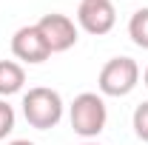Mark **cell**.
Wrapping results in <instances>:
<instances>
[{
    "label": "cell",
    "mask_w": 148,
    "mask_h": 145,
    "mask_svg": "<svg viewBox=\"0 0 148 145\" xmlns=\"http://www.w3.org/2000/svg\"><path fill=\"white\" fill-rule=\"evenodd\" d=\"M23 117L32 128L49 131L63 120V97L46 85L29 88V94H23Z\"/></svg>",
    "instance_id": "cell-1"
},
{
    "label": "cell",
    "mask_w": 148,
    "mask_h": 145,
    "mask_svg": "<svg viewBox=\"0 0 148 145\" xmlns=\"http://www.w3.org/2000/svg\"><path fill=\"white\" fill-rule=\"evenodd\" d=\"M69 120H71L74 134H80L83 140H94L106 122H108V108H106V100L94 91H83L77 94L69 108Z\"/></svg>",
    "instance_id": "cell-2"
},
{
    "label": "cell",
    "mask_w": 148,
    "mask_h": 145,
    "mask_svg": "<svg viewBox=\"0 0 148 145\" xmlns=\"http://www.w3.org/2000/svg\"><path fill=\"white\" fill-rule=\"evenodd\" d=\"M137 83H140V66L131 57H111L97 77L100 94L106 97H125L137 88Z\"/></svg>",
    "instance_id": "cell-3"
},
{
    "label": "cell",
    "mask_w": 148,
    "mask_h": 145,
    "mask_svg": "<svg viewBox=\"0 0 148 145\" xmlns=\"http://www.w3.org/2000/svg\"><path fill=\"white\" fill-rule=\"evenodd\" d=\"M34 26L40 29V34H43V40H46V46H49L51 54L69 51L74 43H77V26H74V20L66 17V14H57V12L43 14Z\"/></svg>",
    "instance_id": "cell-4"
},
{
    "label": "cell",
    "mask_w": 148,
    "mask_h": 145,
    "mask_svg": "<svg viewBox=\"0 0 148 145\" xmlns=\"http://www.w3.org/2000/svg\"><path fill=\"white\" fill-rule=\"evenodd\" d=\"M77 23L83 31L88 34H108L117 23V12H114V3L111 0H80V9H77Z\"/></svg>",
    "instance_id": "cell-5"
},
{
    "label": "cell",
    "mask_w": 148,
    "mask_h": 145,
    "mask_svg": "<svg viewBox=\"0 0 148 145\" xmlns=\"http://www.w3.org/2000/svg\"><path fill=\"white\" fill-rule=\"evenodd\" d=\"M12 54L23 63H29V66H37V63H46L51 57V51H49L37 26H23L12 37Z\"/></svg>",
    "instance_id": "cell-6"
},
{
    "label": "cell",
    "mask_w": 148,
    "mask_h": 145,
    "mask_svg": "<svg viewBox=\"0 0 148 145\" xmlns=\"http://www.w3.org/2000/svg\"><path fill=\"white\" fill-rule=\"evenodd\" d=\"M26 83V71L14 60H0V97H12L17 94Z\"/></svg>",
    "instance_id": "cell-7"
},
{
    "label": "cell",
    "mask_w": 148,
    "mask_h": 145,
    "mask_svg": "<svg viewBox=\"0 0 148 145\" xmlns=\"http://www.w3.org/2000/svg\"><path fill=\"white\" fill-rule=\"evenodd\" d=\"M128 37L134 40V46L148 51V9H137L128 20Z\"/></svg>",
    "instance_id": "cell-8"
},
{
    "label": "cell",
    "mask_w": 148,
    "mask_h": 145,
    "mask_svg": "<svg viewBox=\"0 0 148 145\" xmlns=\"http://www.w3.org/2000/svg\"><path fill=\"white\" fill-rule=\"evenodd\" d=\"M131 125H134V134H137L143 142H148V100H145V103H140V105L134 108Z\"/></svg>",
    "instance_id": "cell-9"
},
{
    "label": "cell",
    "mask_w": 148,
    "mask_h": 145,
    "mask_svg": "<svg viewBox=\"0 0 148 145\" xmlns=\"http://www.w3.org/2000/svg\"><path fill=\"white\" fill-rule=\"evenodd\" d=\"M12 131H14V108L6 100H0V140H6Z\"/></svg>",
    "instance_id": "cell-10"
},
{
    "label": "cell",
    "mask_w": 148,
    "mask_h": 145,
    "mask_svg": "<svg viewBox=\"0 0 148 145\" xmlns=\"http://www.w3.org/2000/svg\"><path fill=\"white\" fill-rule=\"evenodd\" d=\"M9 145H34V142H29V140H12Z\"/></svg>",
    "instance_id": "cell-11"
},
{
    "label": "cell",
    "mask_w": 148,
    "mask_h": 145,
    "mask_svg": "<svg viewBox=\"0 0 148 145\" xmlns=\"http://www.w3.org/2000/svg\"><path fill=\"white\" fill-rule=\"evenodd\" d=\"M143 83H145V88H148V68L143 71Z\"/></svg>",
    "instance_id": "cell-12"
},
{
    "label": "cell",
    "mask_w": 148,
    "mask_h": 145,
    "mask_svg": "<svg viewBox=\"0 0 148 145\" xmlns=\"http://www.w3.org/2000/svg\"><path fill=\"white\" fill-rule=\"evenodd\" d=\"M80 145H100V142H91V140H86V142H80Z\"/></svg>",
    "instance_id": "cell-13"
}]
</instances>
